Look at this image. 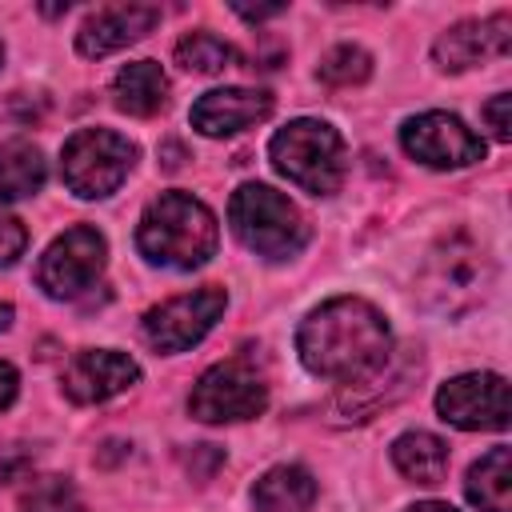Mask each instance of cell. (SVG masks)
<instances>
[{
    "label": "cell",
    "instance_id": "obj_1",
    "mask_svg": "<svg viewBox=\"0 0 512 512\" xmlns=\"http://www.w3.org/2000/svg\"><path fill=\"white\" fill-rule=\"evenodd\" d=\"M296 348L308 372L340 384H360L388 364L392 336L380 308H372L360 296H336L308 312V320L296 332Z\"/></svg>",
    "mask_w": 512,
    "mask_h": 512
},
{
    "label": "cell",
    "instance_id": "obj_2",
    "mask_svg": "<svg viewBox=\"0 0 512 512\" xmlns=\"http://www.w3.org/2000/svg\"><path fill=\"white\" fill-rule=\"evenodd\" d=\"M216 216L208 212L204 200L188 192H160L136 228V244L152 264L192 272L212 260L216 252Z\"/></svg>",
    "mask_w": 512,
    "mask_h": 512
},
{
    "label": "cell",
    "instance_id": "obj_3",
    "mask_svg": "<svg viewBox=\"0 0 512 512\" xmlns=\"http://www.w3.org/2000/svg\"><path fill=\"white\" fill-rule=\"evenodd\" d=\"M228 220L240 244L264 260H288L308 244L300 208L268 184H240L228 200Z\"/></svg>",
    "mask_w": 512,
    "mask_h": 512
},
{
    "label": "cell",
    "instance_id": "obj_4",
    "mask_svg": "<svg viewBox=\"0 0 512 512\" xmlns=\"http://www.w3.org/2000/svg\"><path fill=\"white\" fill-rule=\"evenodd\" d=\"M272 168L300 192L332 196L344 180V140L324 120H292L268 140Z\"/></svg>",
    "mask_w": 512,
    "mask_h": 512
},
{
    "label": "cell",
    "instance_id": "obj_5",
    "mask_svg": "<svg viewBox=\"0 0 512 512\" xmlns=\"http://www.w3.org/2000/svg\"><path fill=\"white\" fill-rule=\"evenodd\" d=\"M136 144L112 128H80L64 140L60 152V176L72 196L80 200H100L112 196L124 176L132 172Z\"/></svg>",
    "mask_w": 512,
    "mask_h": 512
},
{
    "label": "cell",
    "instance_id": "obj_6",
    "mask_svg": "<svg viewBox=\"0 0 512 512\" xmlns=\"http://www.w3.org/2000/svg\"><path fill=\"white\" fill-rule=\"evenodd\" d=\"M488 284H492L488 256L468 236H452L428 256L424 276H420V296L432 312L460 316L484 300Z\"/></svg>",
    "mask_w": 512,
    "mask_h": 512
},
{
    "label": "cell",
    "instance_id": "obj_7",
    "mask_svg": "<svg viewBox=\"0 0 512 512\" xmlns=\"http://www.w3.org/2000/svg\"><path fill=\"white\" fill-rule=\"evenodd\" d=\"M264 404H268V384L256 372V364L244 360V356L212 364L192 384V396H188V412L196 420H204V424L252 420V416L264 412Z\"/></svg>",
    "mask_w": 512,
    "mask_h": 512
},
{
    "label": "cell",
    "instance_id": "obj_8",
    "mask_svg": "<svg viewBox=\"0 0 512 512\" xmlns=\"http://www.w3.org/2000/svg\"><path fill=\"white\" fill-rule=\"evenodd\" d=\"M104 256H108L104 236L88 224H76L48 244V252L36 264V284L56 300H72L96 284V276L104 272Z\"/></svg>",
    "mask_w": 512,
    "mask_h": 512
},
{
    "label": "cell",
    "instance_id": "obj_9",
    "mask_svg": "<svg viewBox=\"0 0 512 512\" xmlns=\"http://www.w3.org/2000/svg\"><path fill=\"white\" fill-rule=\"evenodd\" d=\"M224 304H228V296L216 284L184 292V296H172V300L156 304L144 316V340L156 352H184V348H192V344H200L208 336V328L220 320Z\"/></svg>",
    "mask_w": 512,
    "mask_h": 512
},
{
    "label": "cell",
    "instance_id": "obj_10",
    "mask_svg": "<svg viewBox=\"0 0 512 512\" xmlns=\"http://www.w3.org/2000/svg\"><path fill=\"white\" fill-rule=\"evenodd\" d=\"M400 144L428 168H468L484 160V140L452 112H420L400 128Z\"/></svg>",
    "mask_w": 512,
    "mask_h": 512
},
{
    "label": "cell",
    "instance_id": "obj_11",
    "mask_svg": "<svg viewBox=\"0 0 512 512\" xmlns=\"http://www.w3.org/2000/svg\"><path fill=\"white\" fill-rule=\"evenodd\" d=\"M436 412L444 424H456L464 432H500L508 428V380L496 372L456 376L436 392Z\"/></svg>",
    "mask_w": 512,
    "mask_h": 512
},
{
    "label": "cell",
    "instance_id": "obj_12",
    "mask_svg": "<svg viewBox=\"0 0 512 512\" xmlns=\"http://www.w3.org/2000/svg\"><path fill=\"white\" fill-rule=\"evenodd\" d=\"M508 44H512V16L496 12L488 20H460L448 32H440L432 44V60L444 72H464L492 56H504Z\"/></svg>",
    "mask_w": 512,
    "mask_h": 512
},
{
    "label": "cell",
    "instance_id": "obj_13",
    "mask_svg": "<svg viewBox=\"0 0 512 512\" xmlns=\"http://www.w3.org/2000/svg\"><path fill=\"white\" fill-rule=\"evenodd\" d=\"M136 380H140V368L132 356L112 348H88V352H76L72 364L64 368V396L76 404H100L120 396Z\"/></svg>",
    "mask_w": 512,
    "mask_h": 512
},
{
    "label": "cell",
    "instance_id": "obj_14",
    "mask_svg": "<svg viewBox=\"0 0 512 512\" xmlns=\"http://www.w3.org/2000/svg\"><path fill=\"white\" fill-rule=\"evenodd\" d=\"M156 24H160V8L156 4H112V8H100L80 24L76 52L88 56V60H100L108 52H120V48L136 44Z\"/></svg>",
    "mask_w": 512,
    "mask_h": 512
},
{
    "label": "cell",
    "instance_id": "obj_15",
    "mask_svg": "<svg viewBox=\"0 0 512 512\" xmlns=\"http://www.w3.org/2000/svg\"><path fill=\"white\" fill-rule=\"evenodd\" d=\"M268 116H272V92L264 88H212L188 112L192 128L204 136H232Z\"/></svg>",
    "mask_w": 512,
    "mask_h": 512
},
{
    "label": "cell",
    "instance_id": "obj_16",
    "mask_svg": "<svg viewBox=\"0 0 512 512\" xmlns=\"http://www.w3.org/2000/svg\"><path fill=\"white\" fill-rule=\"evenodd\" d=\"M416 368H420V356L416 360L412 356H400V360H388V380H384V368H380V372H372L360 384H344V392L336 400V412H344L348 420L372 416L380 404H392V400H400L412 388Z\"/></svg>",
    "mask_w": 512,
    "mask_h": 512
},
{
    "label": "cell",
    "instance_id": "obj_17",
    "mask_svg": "<svg viewBox=\"0 0 512 512\" xmlns=\"http://www.w3.org/2000/svg\"><path fill=\"white\" fill-rule=\"evenodd\" d=\"M112 100L128 116H156L168 100V76L156 60H132L112 80Z\"/></svg>",
    "mask_w": 512,
    "mask_h": 512
},
{
    "label": "cell",
    "instance_id": "obj_18",
    "mask_svg": "<svg viewBox=\"0 0 512 512\" xmlns=\"http://www.w3.org/2000/svg\"><path fill=\"white\" fill-rule=\"evenodd\" d=\"M256 512H308L316 504V480L300 464L268 468L252 488Z\"/></svg>",
    "mask_w": 512,
    "mask_h": 512
},
{
    "label": "cell",
    "instance_id": "obj_19",
    "mask_svg": "<svg viewBox=\"0 0 512 512\" xmlns=\"http://www.w3.org/2000/svg\"><path fill=\"white\" fill-rule=\"evenodd\" d=\"M464 492L480 512H512V452L496 444L488 456H480L468 468Z\"/></svg>",
    "mask_w": 512,
    "mask_h": 512
},
{
    "label": "cell",
    "instance_id": "obj_20",
    "mask_svg": "<svg viewBox=\"0 0 512 512\" xmlns=\"http://www.w3.org/2000/svg\"><path fill=\"white\" fill-rule=\"evenodd\" d=\"M392 464L412 484H440L448 472V444L432 432H404L392 440Z\"/></svg>",
    "mask_w": 512,
    "mask_h": 512
},
{
    "label": "cell",
    "instance_id": "obj_21",
    "mask_svg": "<svg viewBox=\"0 0 512 512\" xmlns=\"http://www.w3.org/2000/svg\"><path fill=\"white\" fill-rule=\"evenodd\" d=\"M44 176H48V168H44V156L36 144L8 140L0 148V204H12V200L40 192Z\"/></svg>",
    "mask_w": 512,
    "mask_h": 512
},
{
    "label": "cell",
    "instance_id": "obj_22",
    "mask_svg": "<svg viewBox=\"0 0 512 512\" xmlns=\"http://www.w3.org/2000/svg\"><path fill=\"white\" fill-rule=\"evenodd\" d=\"M232 60H236V48L224 44L220 36H212V32H192V36H184V40L176 44V64H180L184 72L212 76V72L232 68Z\"/></svg>",
    "mask_w": 512,
    "mask_h": 512
},
{
    "label": "cell",
    "instance_id": "obj_23",
    "mask_svg": "<svg viewBox=\"0 0 512 512\" xmlns=\"http://www.w3.org/2000/svg\"><path fill=\"white\" fill-rule=\"evenodd\" d=\"M368 76H372V56L360 44H336L320 60V80L332 88H352V84H364Z\"/></svg>",
    "mask_w": 512,
    "mask_h": 512
},
{
    "label": "cell",
    "instance_id": "obj_24",
    "mask_svg": "<svg viewBox=\"0 0 512 512\" xmlns=\"http://www.w3.org/2000/svg\"><path fill=\"white\" fill-rule=\"evenodd\" d=\"M20 508L24 512H80V500H76L72 480H64V476H40V480H32L24 488Z\"/></svg>",
    "mask_w": 512,
    "mask_h": 512
},
{
    "label": "cell",
    "instance_id": "obj_25",
    "mask_svg": "<svg viewBox=\"0 0 512 512\" xmlns=\"http://www.w3.org/2000/svg\"><path fill=\"white\" fill-rule=\"evenodd\" d=\"M28 248V228L16 216H0V268L16 264Z\"/></svg>",
    "mask_w": 512,
    "mask_h": 512
},
{
    "label": "cell",
    "instance_id": "obj_26",
    "mask_svg": "<svg viewBox=\"0 0 512 512\" xmlns=\"http://www.w3.org/2000/svg\"><path fill=\"white\" fill-rule=\"evenodd\" d=\"M508 108H512V96H508V92H500V96H492V100L484 104V120H488V128H492L496 140H508V136H512Z\"/></svg>",
    "mask_w": 512,
    "mask_h": 512
},
{
    "label": "cell",
    "instance_id": "obj_27",
    "mask_svg": "<svg viewBox=\"0 0 512 512\" xmlns=\"http://www.w3.org/2000/svg\"><path fill=\"white\" fill-rule=\"evenodd\" d=\"M16 388H20V376H16V368L0 360V412H4V408L16 400Z\"/></svg>",
    "mask_w": 512,
    "mask_h": 512
},
{
    "label": "cell",
    "instance_id": "obj_28",
    "mask_svg": "<svg viewBox=\"0 0 512 512\" xmlns=\"http://www.w3.org/2000/svg\"><path fill=\"white\" fill-rule=\"evenodd\" d=\"M276 12H284V4H264V8H240L236 4V16H244V20H268Z\"/></svg>",
    "mask_w": 512,
    "mask_h": 512
},
{
    "label": "cell",
    "instance_id": "obj_29",
    "mask_svg": "<svg viewBox=\"0 0 512 512\" xmlns=\"http://www.w3.org/2000/svg\"><path fill=\"white\" fill-rule=\"evenodd\" d=\"M408 512H456V508H448V504H436V500H424V504H416V508H408Z\"/></svg>",
    "mask_w": 512,
    "mask_h": 512
},
{
    "label": "cell",
    "instance_id": "obj_30",
    "mask_svg": "<svg viewBox=\"0 0 512 512\" xmlns=\"http://www.w3.org/2000/svg\"><path fill=\"white\" fill-rule=\"evenodd\" d=\"M12 324V308L8 304H0V328H8Z\"/></svg>",
    "mask_w": 512,
    "mask_h": 512
},
{
    "label": "cell",
    "instance_id": "obj_31",
    "mask_svg": "<svg viewBox=\"0 0 512 512\" xmlns=\"http://www.w3.org/2000/svg\"><path fill=\"white\" fill-rule=\"evenodd\" d=\"M0 64H4V44H0Z\"/></svg>",
    "mask_w": 512,
    "mask_h": 512
}]
</instances>
